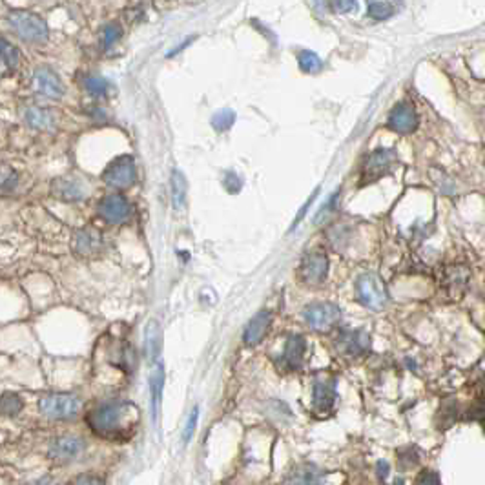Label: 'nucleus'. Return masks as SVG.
<instances>
[{
    "label": "nucleus",
    "mask_w": 485,
    "mask_h": 485,
    "mask_svg": "<svg viewBox=\"0 0 485 485\" xmlns=\"http://www.w3.org/2000/svg\"><path fill=\"white\" fill-rule=\"evenodd\" d=\"M31 90L37 95L48 97V99H61L64 95V84L61 77L48 66L37 68L33 77H31Z\"/></svg>",
    "instance_id": "obj_8"
},
{
    "label": "nucleus",
    "mask_w": 485,
    "mask_h": 485,
    "mask_svg": "<svg viewBox=\"0 0 485 485\" xmlns=\"http://www.w3.org/2000/svg\"><path fill=\"white\" fill-rule=\"evenodd\" d=\"M19 66V51L13 44L0 37V77Z\"/></svg>",
    "instance_id": "obj_20"
},
{
    "label": "nucleus",
    "mask_w": 485,
    "mask_h": 485,
    "mask_svg": "<svg viewBox=\"0 0 485 485\" xmlns=\"http://www.w3.org/2000/svg\"><path fill=\"white\" fill-rule=\"evenodd\" d=\"M298 62L299 68L305 71V73H318L321 70V59L318 57V53H314L310 50L301 51L298 55Z\"/></svg>",
    "instance_id": "obj_25"
},
{
    "label": "nucleus",
    "mask_w": 485,
    "mask_h": 485,
    "mask_svg": "<svg viewBox=\"0 0 485 485\" xmlns=\"http://www.w3.org/2000/svg\"><path fill=\"white\" fill-rule=\"evenodd\" d=\"M329 276V258L321 250H310L305 254L299 265V278L305 285L316 287L321 285Z\"/></svg>",
    "instance_id": "obj_6"
},
{
    "label": "nucleus",
    "mask_w": 485,
    "mask_h": 485,
    "mask_svg": "<svg viewBox=\"0 0 485 485\" xmlns=\"http://www.w3.org/2000/svg\"><path fill=\"white\" fill-rule=\"evenodd\" d=\"M378 475L381 476V478H387V475H389V464H387V462H378Z\"/></svg>",
    "instance_id": "obj_35"
},
{
    "label": "nucleus",
    "mask_w": 485,
    "mask_h": 485,
    "mask_svg": "<svg viewBox=\"0 0 485 485\" xmlns=\"http://www.w3.org/2000/svg\"><path fill=\"white\" fill-rule=\"evenodd\" d=\"M172 199L177 212H181V208L184 207V199H187V181L179 170H173L172 173Z\"/></svg>",
    "instance_id": "obj_22"
},
{
    "label": "nucleus",
    "mask_w": 485,
    "mask_h": 485,
    "mask_svg": "<svg viewBox=\"0 0 485 485\" xmlns=\"http://www.w3.org/2000/svg\"><path fill=\"white\" fill-rule=\"evenodd\" d=\"M84 86H86L88 93H91V95L95 97H101L104 95L108 91V82L102 79V77L99 75H90L86 77V81H84Z\"/></svg>",
    "instance_id": "obj_28"
},
{
    "label": "nucleus",
    "mask_w": 485,
    "mask_h": 485,
    "mask_svg": "<svg viewBox=\"0 0 485 485\" xmlns=\"http://www.w3.org/2000/svg\"><path fill=\"white\" fill-rule=\"evenodd\" d=\"M17 184V173L8 167H0V193L10 192Z\"/></svg>",
    "instance_id": "obj_30"
},
{
    "label": "nucleus",
    "mask_w": 485,
    "mask_h": 485,
    "mask_svg": "<svg viewBox=\"0 0 485 485\" xmlns=\"http://www.w3.org/2000/svg\"><path fill=\"white\" fill-rule=\"evenodd\" d=\"M99 247H101V236L95 230H81L75 236L77 252L82 254V256L95 254L99 250Z\"/></svg>",
    "instance_id": "obj_21"
},
{
    "label": "nucleus",
    "mask_w": 485,
    "mask_h": 485,
    "mask_svg": "<svg viewBox=\"0 0 485 485\" xmlns=\"http://www.w3.org/2000/svg\"><path fill=\"white\" fill-rule=\"evenodd\" d=\"M10 28L21 37L22 41L42 44L48 41V26L41 17L28 13V11H15L10 15Z\"/></svg>",
    "instance_id": "obj_2"
},
{
    "label": "nucleus",
    "mask_w": 485,
    "mask_h": 485,
    "mask_svg": "<svg viewBox=\"0 0 485 485\" xmlns=\"http://www.w3.org/2000/svg\"><path fill=\"white\" fill-rule=\"evenodd\" d=\"M53 193H55V198L64 199V201H81V199H84V188L77 179H59L53 184Z\"/></svg>",
    "instance_id": "obj_16"
},
{
    "label": "nucleus",
    "mask_w": 485,
    "mask_h": 485,
    "mask_svg": "<svg viewBox=\"0 0 485 485\" xmlns=\"http://www.w3.org/2000/svg\"><path fill=\"white\" fill-rule=\"evenodd\" d=\"M139 421V409L128 401H110L99 405L88 415V424L95 435L108 440H124Z\"/></svg>",
    "instance_id": "obj_1"
},
{
    "label": "nucleus",
    "mask_w": 485,
    "mask_h": 485,
    "mask_svg": "<svg viewBox=\"0 0 485 485\" xmlns=\"http://www.w3.org/2000/svg\"><path fill=\"white\" fill-rule=\"evenodd\" d=\"M369 336L365 332H350L347 338H345V349H347V352L352 354V356H356V354H361L365 352V350L369 349Z\"/></svg>",
    "instance_id": "obj_23"
},
{
    "label": "nucleus",
    "mask_w": 485,
    "mask_h": 485,
    "mask_svg": "<svg viewBox=\"0 0 485 485\" xmlns=\"http://www.w3.org/2000/svg\"><path fill=\"white\" fill-rule=\"evenodd\" d=\"M161 347V330H159V323L157 321H150L146 329V352L148 358L155 359L157 352Z\"/></svg>",
    "instance_id": "obj_24"
},
{
    "label": "nucleus",
    "mask_w": 485,
    "mask_h": 485,
    "mask_svg": "<svg viewBox=\"0 0 485 485\" xmlns=\"http://www.w3.org/2000/svg\"><path fill=\"white\" fill-rule=\"evenodd\" d=\"M334 2V10L338 11V13H350V11H354L356 8H358V4H356V0H332Z\"/></svg>",
    "instance_id": "obj_32"
},
{
    "label": "nucleus",
    "mask_w": 485,
    "mask_h": 485,
    "mask_svg": "<svg viewBox=\"0 0 485 485\" xmlns=\"http://www.w3.org/2000/svg\"><path fill=\"white\" fill-rule=\"evenodd\" d=\"M398 161V155L392 148H379L376 152L370 153L367 157V161L361 167V184H369V182H376L383 175L394 168V162Z\"/></svg>",
    "instance_id": "obj_3"
},
{
    "label": "nucleus",
    "mask_w": 485,
    "mask_h": 485,
    "mask_svg": "<svg viewBox=\"0 0 485 485\" xmlns=\"http://www.w3.org/2000/svg\"><path fill=\"white\" fill-rule=\"evenodd\" d=\"M121 35L122 30L119 26L108 24L106 28H104V33H102V44H104V48H110V46L115 44V42L121 39Z\"/></svg>",
    "instance_id": "obj_31"
},
{
    "label": "nucleus",
    "mask_w": 485,
    "mask_h": 485,
    "mask_svg": "<svg viewBox=\"0 0 485 485\" xmlns=\"http://www.w3.org/2000/svg\"><path fill=\"white\" fill-rule=\"evenodd\" d=\"M234 121H236V113H234L232 110H222L213 115L212 124L216 126V130H219V132H225V130H228V128L232 126Z\"/></svg>",
    "instance_id": "obj_29"
},
{
    "label": "nucleus",
    "mask_w": 485,
    "mask_h": 485,
    "mask_svg": "<svg viewBox=\"0 0 485 485\" xmlns=\"http://www.w3.org/2000/svg\"><path fill=\"white\" fill-rule=\"evenodd\" d=\"M389 128L392 132L409 135L418 128V115L410 102H398L389 113Z\"/></svg>",
    "instance_id": "obj_10"
},
{
    "label": "nucleus",
    "mask_w": 485,
    "mask_h": 485,
    "mask_svg": "<svg viewBox=\"0 0 485 485\" xmlns=\"http://www.w3.org/2000/svg\"><path fill=\"white\" fill-rule=\"evenodd\" d=\"M358 296L359 301L369 307V309L379 310L383 309L387 301H389V294L385 288L383 281L379 278L378 274H363L358 279Z\"/></svg>",
    "instance_id": "obj_5"
},
{
    "label": "nucleus",
    "mask_w": 485,
    "mask_h": 485,
    "mask_svg": "<svg viewBox=\"0 0 485 485\" xmlns=\"http://www.w3.org/2000/svg\"><path fill=\"white\" fill-rule=\"evenodd\" d=\"M467 281H469V270L465 267H450L445 274V285L453 296H462Z\"/></svg>",
    "instance_id": "obj_19"
},
{
    "label": "nucleus",
    "mask_w": 485,
    "mask_h": 485,
    "mask_svg": "<svg viewBox=\"0 0 485 485\" xmlns=\"http://www.w3.org/2000/svg\"><path fill=\"white\" fill-rule=\"evenodd\" d=\"M24 121L28 122L31 128H35V130H50V128L55 126V117H53V113H51L50 110H44V108L39 106L26 108Z\"/></svg>",
    "instance_id": "obj_17"
},
{
    "label": "nucleus",
    "mask_w": 485,
    "mask_h": 485,
    "mask_svg": "<svg viewBox=\"0 0 485 485\" xmlns=\"http://www.w3.org/2000/svg\"><path fill=\"white\" fill-rule=\"evenodd\" d=\"M22 409V399L17 394H4L0 396V412L6 416H13L17 412H21Z\"/></svg>",
    "instance_id": "obj_27"
},
{
    "label": "nucleus",
    "mask_w": 485,
    "mask_h": 485,
    "mask_svg": "<svg viewBox=\"0 0 485 485\" xmlns=\"http://www.w3.org/2000/svg\"><path fill=\"white\" fill-rule=\"evenodd\" d=\"M77 484H84V482H101V480H97V478H77Z\"/></svg>",
    "instance_id": "obj_36"
},
{
    "label": "nucleus",
    "mask_w": 485,
    "mask_h": 485,
    "mask_svg": "<svg viewBox=\"0 0 485 485\" xmlns=\"http://www.w3.org/2000/svg\"><path fill=\"white\" fill-rule=\"evenodd\" d=\"M339 309L332 303H312L305 309V319L314 330L325 332L329 330L334 323H338Z\"/></svg>",
    "instance_id": "obj_9"
},
{
    "label": "nucleus",
    "mask_w": 485,
    "mask_h": 485,
    "mask_svg": "<svg viewBox=\"0 0 485 485\" xmlns=\"http://www.w3.org/2000/svg\"><path fill=\"white\" fill-rule=\"evenodd\" d=\"M41 412L51 419H71L81 410V399L73 394H48L39 401Z\"/></svg>",
    "instance_id": "obj_4"
},
{
    "label": "nucleus",
    "mask_w": 485,
    "mask_h": 485,
    "mask_svg": "<svg viewBox=\"0 0 485 485\" xmlns=\"http://www.w3.org/2000/svg\"><path fill=\"white\" fill-rule=\"evenodd\" d=\"M99 213H101V218L104 221L119 225V222H124L130 218L132 207L122 196H108L99 202Z\"/></svg>",
    "instance_id": "obj_11"
},
{
    "label": "nucleus",
    "mask_w": 485,
    "mask_h": 485,
    "mask_svg": "<svg viewBox=\"0 0 485 485\" xmlns=\"http://www.w3.org/2000/svg\"><path fill=\"white\" fill-rule=\"evenodd\" d=\"M198 418H199V410L193 409L192 416H190V419H188L187 429H184V441L190 440V436H192L193 429H196V425H198Z\"/></svg>",
    "instance_id": "obj_33"
},
{
    "label": "nucleus",
    "mask_w": 485,
    "mask_h": 485,
    "mask_svg": "<svg viewBox=\"0 0 485 485\" xmlns=\"http://www.w3.org/2000/svg\"><path fill=\"white\" fill-rule=\"evenodd\" d=\"M392 13H394V8L387 0H369V15L376 21H385Z\"/></svg>",
    "instance_id": "obj_26"
},
{
    "label": "nucleus",
    "mask_w": 485,
    "mask_h": 485,
    "mask_svg": "<svg viewBox=\"0 0 485 485\" xmlns=\"http://www.w3.org/2000/svg\"><path fill=\"white\" fill-rule=\"evenodd\" d=\"M305 349H307V343H305L303 336H292L288 339L287 343V350H285V365H287L290 370H296L301 367L303 363V356H305Z\"/></svg>",
    "instance_id": "obj_15"
},
{
    "label": "nucleus",
    "mask_w": 485,
    "mask_h": 485,
    "mask_svg": "<svg viewBox=\"0 0 485 485\" xmlns=\"http://www.w3.org/2000/svg\"><path fill=\"white\" fill-rule=\"evenodd\" d=\"M336 401V387L330 381H318L314 385L312 403L318 412H329Z\"/></svg>",
    "instance_id": "obj_14"
},
{
    "label": "nucleus",
    "mask_w": 485,
    "mask_h": 485,
    "mask_svg": "<svg viewBox=\"0 0 485 485\" xmlns=\"http://www.w3.org/2000/svg\"><path fill=\"white\" fill-rule=\"evenodd\" d=\"M102 179H104L108 187L117 188V190H124V188L132 187L133 181H135V162L130 155L117 157L115 161L104 170Z\"/></svg>",
    "instance_id": "obj_7"
},
{
    "label": "nucleus",
    "mask_w": 485,
    "mask_h": 485,
    "mask_svg": "<svg viewBox=\"0 0 485 485\" xmlns=\"http://www.w3.org/2000/svg\"><path fill=\"white\" fill-rule=\"evenodd\" d=\"M418 484H440V478L432 470H424V475L418 478Z\"/></svg>",
    "instance_id": "obj_34"
},
{
    "label": "nucleus",
    "mask_w": 485,
    "mask_h": 485,
    "mask_svg": "<svg viewBox=\"0 0 485 485\" xmlns=\"http://www.w3.org/2000/svg\"><path fill=\"white\" fill-rule=\"evenodd\" d=\"M162 385H164V370H162V365L159 363L155 367V370L152 372V378H150V392H152V416H153V421H155V424H157V419H159V412H161Z\"/></svg>",
    "instance_id": "obj_18"
},
{
    "label": "nucleus",
    "mask_w": 485,
    "mask_h": 485,
    "mask_svg": "<svg viewBox=\"0 0 485 485\" xmlns=\"http://www.w3.org/2000/svg\"><path fill=\"white\" fill-rule=\"evenodd\" d=\"M84 449V441L75 438V436H62L57 438L50 447V456L53 460L59 462H70L75 460L77 456L81 455Z\"/></svg>",
    "instance_id": "obj_12"
},
{
    "label": "nucleus",
    "mask_w": 485,
    "mask_h": 485,
    "mask_svg": "<svg viewBox=\"0 0 485 485\" xmlns=\"http://www.w3.org/2000/svg\"><path fill=\"white\" fill-rule=\"evenodd\" d=\"M270 321H272V316L268 310H261L250 319V323L247 325L245 329V334H242V339L247 345H258L259 341H263V338L267 336L268 329H270Z\"/></svg>",
    "instance_id": "obj_13"
}]
</instances>
